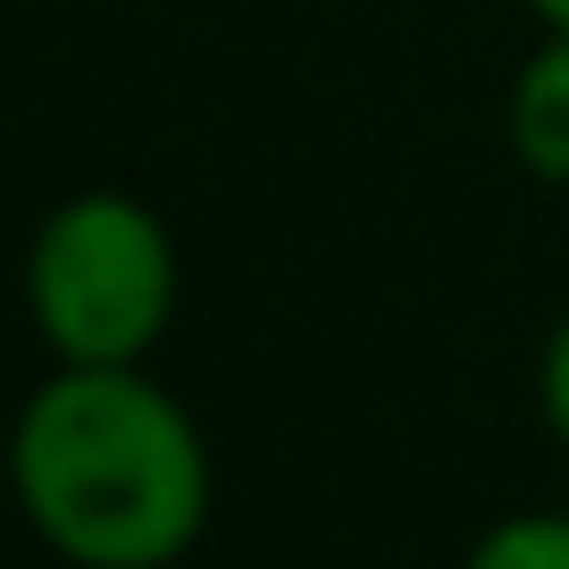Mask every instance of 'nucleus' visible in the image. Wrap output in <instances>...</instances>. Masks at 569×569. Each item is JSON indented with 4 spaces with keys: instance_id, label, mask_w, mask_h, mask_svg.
Returning <instances> with one entry per match:
<instances>
[{
    "instance_id": "f03ea898",
    "label": "nucleus",
    "mask_w": 569,
    "mask_h": 569,
    "mask_svg": "<svg viewBox=\"0 0 569 569\" xmlns=\"http://www.w3.org/2000/svg\"><path fill=\"white\" fill-rule=\"evenodd\" d=\"M184 268L151 201L118 184L68 193L26 243V327L68 369H142L177 319Z\"/></svg>"
},
{
    "instance_id": "7ed1b4c3",
    "label": "nucleus",
    "mask_w": 569,
    "mask_h": 569,
    "mask_svg": "<svg viewBox=\"0 0 569 569\" xmlns=\"http://www.w3.org/2000/svg\"><path fill=\"white\" fill-rule=\"evenodd\" d=\"M502 142L536 184L569 193V34H545L502 92Z\"/></svg>"
},
{
    "instance_id": "f257e3e1",
    "label": "nucleus",
    "mask_w": 569,
    "mask_h": 569,
    "mask_svg": "<svg viewBox=\"0 0 569 569\" xmlns=\"http://www.w3.org/2000/svg\"><path fill=\"white\" fill-rule=\"evenodd\" d=\"M9 495L68 569H177L210 528V445L142 369L51 360L9 419Z\"/></svg>"
},
{
    "instance_id": "20e7f679",
    "label": "nucleus",
    "mask_w": 569,
    "mask_h": 569,
    "mask_svg": "<svg viewBox=\"0 0 569 569\" xmlns=\"http://www.w3.org/2000/svg\"><path fill=\"white\" fill-rule=\"evenodd\" d=\"M461 569H569V511H511L461 552Z\"/></svg>"
},
{
    "instance_id": "39448f33",
    "label": "nucleus",
    "mask_w": 569,
    "mask_h": 569,
    "mask_svg": "<svg viewBox=\"0 0 569 569\" xmlns=\"http://www.w3.org/2000/svg\"><path fill=\"white\" fill-rule=\"evenodd\" d=\"M536 410H545L552 445L569 452V310H561V319H552L545 352H536Z\"/></svg>"
},
{
    "instance_id": "423d86ee",
    "label": "nucleus",
    "mask_w": 569,
    "mask_h": 569,
    "mask_svg": "<svg viewBox=\"0 0 569 569\" xmlns=\"http://www.w3.org/2000/svg\"><path fill=\"white\" fill-rule=\"evenodd\" d=\"M519 9H528L545 34H569V0H519Z\"/></svg>"
}]
</instances>
